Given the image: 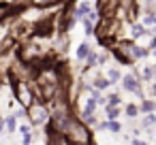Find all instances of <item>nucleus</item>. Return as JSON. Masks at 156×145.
<instances>
[{
  "mask_svg": "<svg viewBox=\"0 0 156 145\" xmlns=\"http://www.w3.org/2000/svg\"><path fill=\"white\" fill-rule=\"evenodd\" d=\"M5 122H7V132H9V134H13V132L20 128V119L15 117V113H11L9 117H5Z\"/></svg>",
  "mask_w": 156,
  "mask_h": 145,
  "instance_id": "obj_8",
  "label": "nucleus"
},
{
  "mask_svg": "<svg viewBox=\"0 0 156 145\" xmlns=\"http://www.w3.org/2000/svg\"><path fill=\"white\" fill-rule=\"evenodd\" d=\"M32 141H34V134L32 132H28V134L22 136V145H32Z\"/></svg>",
  "mask_w": 156,
  "mask_h": 145,
  "instance_id": "obj_13",
  "label": "nucleus"
},
{
  "mask_svg": "<svg viewBox=\"0 0 156 145\" xmlns=\"http://www.w3.org/2000/svg\"><path fill=\"white\" fill-rule=\"evenodd\" d=\"M120 105H122L120 92H111V94L107 96V107H120Z\"/></svg>",
  "mask_w": 156,
  "mask_h": 145,
  "instance_id": "obj_11",
  "label": "nucleus"
},
{
  "mask_svg": "<svg viewBox=\"0 0 156 145\" xmlns=\"http://www.w3.org/2000/svg\"><path fill=\"white\" fill-rule=\"evenodd\" d=\"M139 111H141L143 115L154 113V111H156V102H154L152 98H145V100H141V102H139Z\"/></svg>",
  "mask_w": 156,
  "mask_h": 145,
  "instance_id": "obj_7",
  "label": "nucleus"
},
{
  "mask_svg": "<svg viewBox=\"0 0 156 145\" xmlns=\"http://www.w3.org/2000/svg\"><path fill=\"white\" fill-rule=\"evenodd\" d=\"M120 107H105V115H107V119L109 122H118V117H120Z\"/></svg>",
  "mask_w": 156,
  "mask_h": 145,
  "instance_id": "obj_10",
  "label": "nucleus"
},
{
  "mask_svg": "<svg viewBox=\"0 0 156 145\" xmlns=\"http://www.w3.org/2000/svg\"><path fill=\"white\" fill-rule=\"evenodd\" d=\"M143 26H145V28H147V26H154V28H156V13H145Z\"/></svg>",
  "mask_w": 156,
  "mask_h": 145,
  "instance_id": "obj_12",
  "label": "nucleus"
},
{
  "mask_svg": "<svg viewBox=\"0 0 156 145\" xmlns=\"http://www.w3.org/2000/svg\"><path fill=\"white\" fill-rule=\"evenodd\" d=\"M139 113H141V111H139V105H135V102H128V105L124 107V115H126V117H130V119H133V117H137Z\"/></svg>",
  "mask_w": 156,
  "mask_h": 145,
  "instance_id": "obj_9",
  "label": "nucleus"
},
{
  "mask_svg": "<svg viewBox=\"0 0 156 145\" xmlns=\"http://www.w3.org/2000/svg\"><path fill=\"white\" fill-rule=\"evenodd\" d=\"M105 77L109 79V83L113 85V83H118V81H122V73L115 68V66H107V73H105Z\"/></svg>",
  "mask_w": 156,
  "mask_h": 145,
  "instance_id": "obj_6",
  "label": "nucleus"
},
{
  "mask_svg": "<svg viewBox=\"0 0 156 145\" xmlns=\"http://www.w3.org/2000/svg\"><path fill=\"white\" fill-rule=\"evenodd\" d=\"M92 54H94V51H92V47H90L88 43H81V45L77 47V62H83V64H86V62H88V58H90Z\"/></svg>",
  "mask_w": 156,
  "mask_h": 145,
  "instance_id": "obj_4",
  "label": "nucleus"
},
{
  "mask_svg": "<svg viewBox=\"0 0 156 145\" xmlns=\"http://www.w3.org/2000/svg\"><path fill=\"white\" fill-rule=\"evenodd\" d=\"M130 145H150V143H145V141H141V139H133Z\"/></svg>",
  "mask_w": 156,
  "mask_h": 145,
  "instance_id": "obj_15",
  "label": "nucleus"
},
{
  "mask_svg": "<svg viewBox=\"0 0 156 145\" xmlns=\"http://www.w3.org/2000/svg\"><path fill=\"white\" fill-rule=\"evenodd\" d=\"M5 128H7V122H5V117H0V134H2Z\"/></svg>",
  "mask_w": 156,
  "mask_h": 145,
  "instance_id": "obj_16",
  "label": "nucleus"
},
{
  "mask_svg": "<svg viewBox=\"0 0 156 145\" xmlns=\"http://www.w3.org/2000/svg\"><path fill=\"white\" fill-rule=\"evenodd\" d=\"M11 90H13V96H15L20 107L30 109L37 102V94H34V90L28 81H11Z\"/></svg>",
  "mask_w": 156,
  "mask_h": 145,
  "instance_id": "obj_2",
  "label": "nucleus"
},
{
  "mask_svg": "<svg viewBox=\"0 0 156 145\" xmlns=\"http://www.w3.org/2000/svg\"><path fill=\"white\" fill-rule=\"evenodd\" d=\"M64 136L69 139V143H92V130L88 124H83L79 119V115H75L64 132Z\"/></svg>",
  "mask_w": 156,
  "mask_h": 145,
  "instance_id": "obj_1",
  "label": "nucleus"
},
{
  "mask_svg": "<svg viewBox=\"0 0 156 145\" xmlns=\"http://www.w3.org/2000/svg\"><path fill=\"white\" fill-rule=\"evenodd\" d=\"M154 113H156V111H154Z\"/></svg>",
  "mask_w": 156,
  "mask_h": 145,
  "instance_id": "obj_18",
  "label": "nucleus"
},
{
  "mask_svg": "<svg viewBox=\"0 0 156 145\" xmlns=\"http://www.w3.org/2000/svg\"><path fill=\"white\" fill-rule=\"evenodd\" d=\"M71 145H92V143H71Z\"/></svg>",
  "mask_w": 156,
  "mask_h": 145,
  "instance_id": "obj_17",
  "label": "nucleus"
},
{
  "mask_svg": "<svg viewBox=\"0 0 156 145\" xmlns=\"http://www.w3.org/2000/svg\"><path fill=\"white\" fill-rule=\"evenodd\" d=\"M20 132L22 134H28V132H32V126L30 124H20Z\"/></svg>",
  "mask_w": 156,
  "mask_h": 145,
  "instance_id": "obj_14",
  "label": "nucleus"
},
{
  "mask_svg": "<svg viewBox=\"0 0 156 145\" xmlns=\"http://www.w3.org/2000/svg\"><path fill=\"white\" fill-rule=\"evenodd\" d=\"M26 117H28V124L34 128V126H45V124H49L51 113H49V109H47L45 102L37 100L30 109H26Z\"/></svg>",
  "mask_w": 156,
  "mask_h": 145,
  "instance_id": "obj_3",
  "label": "nucleus"
},
{
  "mask_svg": "<svg viewBox=\"0 0 156 145\" xmlns=\"http://www.w3.org/2000/svg\"><path fill=\"white\" fill-rule=\"evenodd\" d=\"M98 128H101V130H109V132H113V134H120V132H122V124H120V122H109V119L98 122Z\"/></svg>",
  "mask_w": 156,
  "mask_h": 145,
  "instance_id": "obj_5",
  "label": "nucleus"
}]
</instances>
